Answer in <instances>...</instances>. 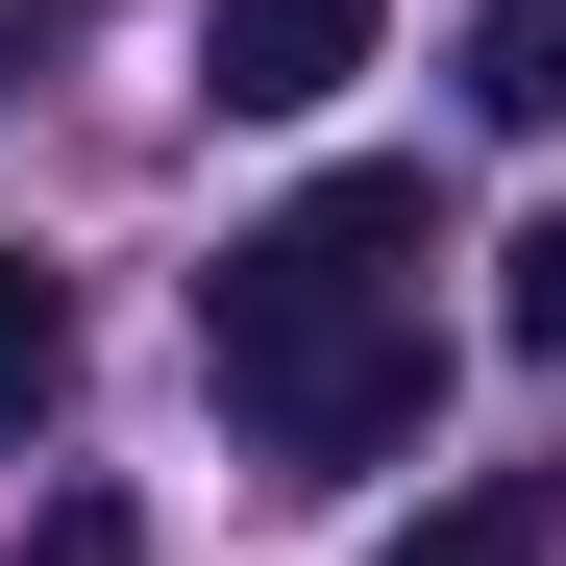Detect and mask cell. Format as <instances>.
I'll list each match as a JSON object with an SVG mask.
<instances>
[{
	"instance_id": "obj_1",
	"label": "cell",
	"mask_w": 566,
	"mask_h": 566,
	"mask_svg": "<svg viewBox=\"0 0 566 566\" xmlns=\"http://www.w3.org/2000/svg\"><path fill=\"white\" fill-rule=\"evenodd\" d=\"M419 172H321L296 222H247L198 271V369H222V419L271 468H369V443H419Z\"/></svg>"
},
{
	"instance_id": "obj_2",
	"label": "cell",
	"mask_w": 566,
	"mask_h": 566,
	"mask_svg": "<svg viewBox=\"0 0 566 566\" xmlns=\"http://www.w3.org/2000/svg\"><path fill=\"white\" fill-rule=\"evenodd\" d=\"M369 25H395V0H222V25H198V99L222 124H321L369 74Z\"/></svg>"
},
{
	"instance_id": "obj_3",
	"label": "cell",
	"mask_w": 566,
	"mask_h": 566,
	"mask_svg": "<svg viewBox=\"0 0 566 566\" xmlns=\"http://www.w3.org/2000/svg\"><path fill=\"white\" fill-rule=\"evenodd\" d=\"M369 566H566V468H443Z\"/></svg>"
},
{
	"instance_id": "obj_4",
	"label": "cell",
	"mask_w": 566,
	"mask_h": 566,
	"mask_svg": "<svg viewBox=\"0 0 566 566\" xmlns=\"http://www.w3.org/2000/svg\"><path fill=\"white\" fill-rule=\"evenodd\" d=\"M468 124H566V0H468Z\"/></svg>"
},
{
	"instance_id": "obj_5",
	"label": "cell",
	"mask_w": 566,
	"mask_h": 566,
	"mask_svg": "<svg viewBox=\"0 0 566 566\" xmlns=\"http://www.w3.org/2000/svg\"><path fill=\"white\" fill-rule=\"evenodd\" d=\"M74 395V271H25V247H0V443H25Z\"/></svg>"
},
{
	"instance_id": "obj_6",
	"label": "cell",
	"mask_w": 566,
	"mask_h": 566,
	"mask_svg": "<svg viewBox=\"0 0 566 566\" xmlns=\"http://www.w3.org/2000/svg\"><path fill=\"white\" fill-rule=\"evenodd\" d=\"M493 321H517V345H542V369H566V198H542V222H517V247H493Z\"/></svg>"
},
{
	"instance_id": "obj_7",
	"label": "cell",
	"mask_w": 566,
	"mask_h": 566,
	"mask_svg": "<svg viewBox=\"0 0 566 566\" xmlns=\"http://www.w3.org/2000/svg\"><path fill=\"white\" fill-rule=\"evenodd\" d=\"M25 566H148V517H124V493H50V517H25Z\"/></svg>"
}]
</instances>
